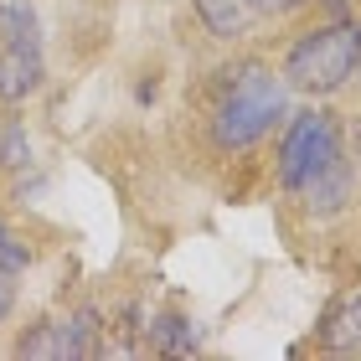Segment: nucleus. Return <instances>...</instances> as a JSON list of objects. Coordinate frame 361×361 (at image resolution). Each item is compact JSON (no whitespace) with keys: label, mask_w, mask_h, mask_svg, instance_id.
<instances>
[{"label":"nucleus","mask_w":361,"mask_h":361,"mask_svg":"<svg viewBox=\"0 0 361 361\" xmlns=\"http://www.w3.org/2000/svg\"><path fill=\"white\" fill-rule=\"evenodd\" d=\"M31 166V140H26V124L6 114L0 119V171H26Z\"/></svg>","instance_id":"obj_10"},{"label":"nucleus","mask_w":361,"mask_h":361,"mask_svg":"<svg viewBox=\"0 0 361 361\" xmlns=\"http://www.w3.org/2000/svg\"><path fill=\"white\" fill-rule=\"evenodd\" d=\"M310 0H248V11L253 16H294V11H305Z\"/></svg>","instance_id":"obj_11"},{"label":"nucleus","mask_w":361,"mask_h":361,"mask_svg":"<svg viewBox=\"0 0 361 361\" xmlns=\"http://www.w3.org/2000/svg\"><path fill=\"white\" fill-rule=\"evenodd\" d=\"M98 351V315L93 310H73V315L42 320L16 341V356H42V361H78Z\"/></svg>","instance_id":"obj_5"},{"label":"nucleus","mask_w":361,"mask_h":361,"mask_svg":"<svg viewBox=\"0 0 361 361\" xmlns=\"http://www.w3.org/2000/svg\"><path fill=\"white\" fill-rule=\"evenodd\" d=\"M47 83V57H42V26L26 0L0 6V104H26Z\"/></svg>","instance_id":"obj_3"},{"label":"nucleus","mask_w":361,"mask_h":361,"mask_svg":"<svg viewBox=\"0 0 361 361\" xmlns=\"http://www.w3.org/2000/svg\"><path fill=\"white\" fill-rule=\"evenodd\" d=\"M284 83L310 98H331L356 78V21H325L310 26L284 57Z\"/></svg>","instance_id":"obj_2"},{"label":"nucleus","mask_w":361,"mask_h":361,"mask_svg":"<svg viewBox=\"0 0 361 361\" xmlns=\"http://www.w3.org/2000/svg\"><path fill=\"white\" fill-rule=\"evenodd\" d=\"M150 346L155 351H171V356H191L196 346H202V336H196V325L186 320V315H155L150 320Z\"/></svg>","instance_id":"obj_9"},{"label":"nucleus","mask_w":361,"mask_h":361,"mask_svg":"<svg viewBox=\"0 0 361 361\" xmlns=\"http://www.w3.org/2000/svg\"><path fill=\"white\" fill-rule=\"evenodd\" d=\"M11 310H16V284H11V274L0 269V325L11 320Z\"/></svg>","instance_id":"obj_12"},{"label":"nucleus","mask_w":361,"mask_h":361,"mask_svg":"<svg viewBox=\"0 0 361 361\" xmlns=\"http://www.w3.org/2000/svg\"><path fill=\"white\" fill-rule=\"evenodd\" d=\"M341 150H346V140H341V124H336L331 109H300V114H289L284 140H279V166H274L279 171V186L294 196L320 166H331Z\"/></svg>","instance_id":"obj_4"},{"label":"nucleus","mask_w":361,"mask_h":361,"mask_svg":"<svg viewBox=\"0 0 361 361\" xmlns=\"http://www.w3.org/2000/svg\"><path fill=\"white\" fill-rule=\"evenodd\" d=\"M351 186H356V160H351V150H341L331 166H320L294 196L305 202L310 217H331V212H341L351 202Z\"/></svg>","instance_id":"obj_6"},{"label":"nucleus","mask_w":361,"mask_h":361,"mask_svg":"<svg viewBox=\"0 0 361 361\" xmlns=\"http://www.w3.org/2000/svg\"><path fill=\"white\" fill-rule=\"evenodd\" d=\"M356 78H361V26H356Z\"/></svg>","instance_id":"obj_13"},{"label":"nucleus","mask_w":361,"mask_h":361,"mask_svg":"<svg viewBox=\"0 0 361 361\" xmlns=\"http://www.w3.org/2000/svg\"><path fill=\"white\" fill-rule=\"evenodd\" d=\"M289 114V83L269 62H238L227 88L212 109V145L217 150H248Z\"/></svg>","instance_id":"obj_1"},{"label":"nucleus","mask_w":361,"mask_h":361,"mask_svg":"<svg viewBox=\"0 0 361 361\" xmlns=\"http://www.w3.org/2000/svg\"><path fill=\"white\" fill-rule=\"evenodd\" d=\"M315 341H320L325 351H361V289L356 294H341V300L325 305Z\"/></svg>","instance_id":"obj_7"},{"label":"nucleus","mask_w":361,"mask_h":361,"mask_svg":"<svg viewBox=\"0 0 361 361\" xmlns=\"http://www.w3.org/2000/svg\"><path fill=\"white\" fill-rule=\"evenodd\" d=\"M196 16H202V26L212 31V37H222V42H233L243 37V31L253 26V11H248V0H191Z\"/></svg>","instance_id":"obj_8"},{"label":"nucleus","mask_w":361,"mask_h":361,"mask_svg":"<svg viewBox=\"0 0 361 361\" xmlns=\"http://www.w3.org/2000/svg\"><path fill=\"white\" fill-rule=\"evenodd\" d=\"M356 155H361V129H356Z\"/></svg>","instance_id":"obj_14"}]
</instances>
